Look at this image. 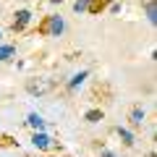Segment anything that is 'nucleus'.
I'll return each instance as SVG.
<instances>
[{
    "instance_id": "nucleus-7",
    "label": "nucleus",
    "mask_w": 157,
    "mask_h": 157,
    "mask_svg": "<svg viewBox=\"0 0 157 157\" xmlns=\"http://www.w3.org/2000/svg\"><path fill=\"white\" fill-rule=\"evenodd\" d=\"M16 55V47L13 45H0V60H11Z\"/></svg>"
},
{
    "instance_id": "nucleus-6",
    "label": "nucleus",
    "mask_w": 157,
    "mask_h": 157,
    "mask_svg": "<svg viewBox=\"0 0 157 157\" xmlns=\"http://www.w3.org/2000/svg\"><path fill=\"white\" fill-rule=\"evenodd\" d=\"M26 121H29V126H32L34 131H42V128H45V121H42V115H37V113H32Z\"/></svg>"
},
{
    "instance_id": "nucleus-2",
    "label": "nucleus",
    "mask_w": 157,
    "mask_h": 157,
    "mask_svg": "<svg viewBox=\"0 0 157 157\" xmlns=\"http://www.w3.org/2000/svg\"><path fill=\"white\" fill-rule=\"evenodd\" d=\"M52 86H55V81H50V78H29L26 81V92L29 94H45V92H50Z\"/></svg>"
},
{
    "instance_id": "nucleus-10",
    "label": "nucleus",
    "mask_w": 157,
    "mask_h": 157,
    "mask_svg": "<svg viewBox=\"0 0 157 157\" xmlns=\"http://www.w3.org/2000/svg\"><path fill=\"white\" fill-rule=\"evenodd\" d=\"M84 78H86V71H81V73H76V76H73L71 81H68V89H76V86L81 84V81H84Z\"/></svg>"
},
{
    "instance_id": "nucleus-15",
    "label": "nucleus",
    "mask_w": 157,
    "mask_h": 157,
    "mask_svg": "<svg viewBox=\"0 0 157 157\" xmlns=\"http://www.w3.org/2000/svg\"><path fill=\"white\" fill-rule=\"evenodd\" d=\"M50 3H60V0H50Z\"/></svg>"
},
{
    "instance_id": "nucleus-11",
    "label": "nucleus",
    "mask_w": 157,
    "mask_h": 157,
    "mask_svg": "<svg viewBox=\"0 0 157 157\" xmlns=\"http://www.w3.org/2000/svg\"><path fill=\"white\" fill-rule=\"evenodd\" d=\"M147 18H149V24L157 21V11H155V0H149L147 3Z\"/></svg>"
},
{
    "instance_id": "nucleus-13",
    "label": "nucleus",
    "mask_w": 157,
    "mask_h": 157,
    "mask_svg": "<svg viewBox=\"0 0 157 157\" xmlns=\"http://www.w3.org/2000/svg\"><path fill=\"white\" fill-rule=\"evenodd\" d=\"M86 6H89V0H76V3H73V11H76V13H84Z\"/></svg>"
},
{
    "instance_id": "nucleus-4",
    "label": "nucleus",
    "mask_w": 157,
    "mask_h": 157,
    "mask_svg": "<svg viewBox=\"0 0 157 157\" xmlns=\"http://www.w3.org/2000/svg\"><path fill=\"white\" fill-rule=\"evenodd\" d=\"M110 6V0H89V6H86V13L89 16H100L105 8Z\"/></svg>"
},
{
    "instance_id": "nucleus-12",
    "label": "nucleus",
    "mask_w": 157,
    "mask_h": 157,
    "mask_svg": "<svg viewBox=\"0 0 157 157\" xmlns=\"http://www.w3.org/2000/svg\"><path fill=\"white\" fill-rule=\"evenodd\" d=\"M118 136L123 139V144H126V147H131V144H134V136H131L126 128H118Z\"/></svg>"
},
{
    "instance_id": "nucleus-5",
    "label": "nucleus",
    "mask_w": 157,
    "mask_h": 157,
    "mask_svg": "<svg viewBox=\"0 0 157 157\" xmlns=\"http://www.w3.org/2000/svg\"><path fill=\"white\" fill-rule=\"evenodd\" d=\"M32 144L37 147V149H50V147H52V139H50L47 134H42V131H37L34 139H32Z\"/></svg>"
},
{
    "instance_id": "nucleus-16",
    "label": "nucleus",
    "mask_w": 157,
    "mask_h": 157,
    "mask_svg": "<svg viewBox=\"0 0 157 157\" xmlns=\"http://www.w3.org/2000/svg\"><path fill=\"white\" fill-rule=\"evenodd\" d=\"M0 39H3V32H0Z\"/></svg>"
},
{
    "instance_id": "nucleus-8",
    "label": "nucleus",
    "mask_w": 157,
    "mask_h": 157,
    "mask_svg": "<svg viewBox=\"0 0 157 157\" xmlns=\"http://www.w3.org/2000/svg\"><path fill=\"white\" fill-rule=\"evenodd\" d=\"M141 121H144V110L141 107H134L131 110V126H141Z\"/></svg>"
},
{
    "instance_id": "nucleus-14",
    "label": "nucleus",
    "mask_w": 157,
    "mask_h": 157,
    "mask_svg": "<svg viewBox=\"0 0 157 157\" xmlns=\"http://www.w3.org/2000/svg\"><path fill=\"white\" fill-rule=\"evenodd\" d=\"M102 157H115V155H110V152H105V155H102Z\"/></svg>"
},
{
    "instance_id": "nucleus-1",
    "label": "nucleus",
    "mask_w": 157,
    "mask_h": 157,
    "mask_svg": "<svg viewBox=\"0 0 157 157\" xmlns=\"http://www.w3.org/2000/svg\"><path fill=\"white\" fill-rule=\"evenodd\" d=\"M63 29H66V24H63L60 16H45L37 24V32L42 34V37H60Z\"/></svg>"
},
{
    "instance_id": "nucleus-3",
    "label": "nucleus",
    "mask_w": 157,
    "mask_h": 157,
    "mask_svg": "<svg viewBox=\"0 0 157 157\" xmlns=\"http://www.w3.org/2000/svg\"><path fill=\"white\" fill-rule=\"evenodd\" d=\"M29 21H32V11H26V8H24V11H16V18H13L11 29L18 34V32H24V29H26Z\"/></svg>"
},
{
    "instance_id": "nucleus-9",
    "label": "nucleus",
    "mask_w": 157,
    "mask_h": 157,
    "mask_svg": "<svg viewBox=\"0 0 157 157\" xmlns=\"http://www.w3.org/2000/svg\"><path fill=\"white\" fill-rule=\"evenodd\" d=\"M86 121H89V123H100V121H102V118H105V113H102V110H86Z\"/></svg>"
}]
</instances>
